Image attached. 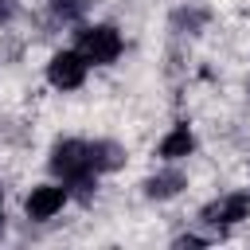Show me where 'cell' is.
Wrapping results in <instances>:
<instances>
[{"instance_id":"cell-11","label":"cell","mask_w":250,"mask_h":250,"mask_svg":"<svg viewBox=\"0 0 250 250\" xmlns=\"http://www.w3.org/2000/svg\"><path fill=\"white\" fill-rule=\"evenodd\" d=\"M211 242H215V238H211L207 230H203V234L188 230V234H176V238H172V246H176V250H184V246H211Z\"/></svg>"},{"instance_id":"cell-12","label":"cell","mask_w":250,"mask_h":250,"mask_svg":"<svg viewBox=\"0 0 250 250\" xmlns=\"http://www.w3.org/2000/svg\"><path fill=\"white\" fill-rule=\"evenodd\" d=\"M16 16H20V0H0V27L12 23Z\"/></svg>"},{"instance_id":"cell-1","label":"cell","mask_w":250,"mask_h":250,"mask_svg":"<svg viewBox=\"0 0 250 250\" xmlns=\"http://www.w3.org/2000/svg\"><path fill=\"white\" fill-rule=\"evenodd\" d=\"M47 172H51V180L70 188V199H82V203L94 199L98 180H102L90 164V148L82 137H59L47 148Z\"/></svg>"},{"instance_id":"cell-10","label":"cell","mask_w":250,"mask_h":250,"mask_svg":"<svg viewBox=\"0 0 250 250\" xmlns=\"http://www.w3.org/2000/svg\"><path fill=\"white\" fill-rule=\"evenodd\" d=\"M47 16H51V23L78 27V23H86V16H90V0H51V4H47Z\"/></svg>"},{"instance_id":"cell-4","label":"cell","mask_w":250,"mask_h":250,"mask_svg":"<svg viewBox=\"0 0 250 250\" xmlns=\"http://www.w3.org/2000/svg\"><path fill=\"white\" fill-rule=\"evenodd\" d=\"M86 74H90V62H86L74 47H59V51L47 59V66H43L47 86L59 90V94H74V90H82V86H86Z\"/></svg>"},{"instance_id":"cell-8","label":"cell","mask_w":250,"mask_h":250,"mask_svg":"<svg viewBox=\"0 0 250 250\" xmlns=\"http://www.w3.org/2000/svg\"><path fill=\"white\" fill-rule=\"evenodd\" d=\"M86 148H90V164L98 176H113L129 164V148L117 137H94V141H86Z\"/></svg>"},{"instance_id":"cell-3","label":"cell","mask_w":250,"mask_h":250,"mask_svg":"<svg viewBox=\"0 0 250 250\" xmlns=\"http://www.w3.org/2000/svg\"><path fill=\"white\" fill-rule=\"evenodd\" d=\"M246 219H250V191H227V195L203 203L199 215H195V223H199L215 242L227 238L230 227H238V223H246Z\"/></svg>"},{"instance_id":"cell-5","label":"cell","mask_w":250,"mask_h":250,"mask_svg":"<svg viewBox=\"0 0 250 250\" xmlns=\"http://www.w3.org/2000/svg\"><path fill=\"white\" fill-rule=\"evenodd\" d=\"M66 207H70V188L59 180H43L23 195V219H31V223H51Z\"/></svg>"},{"instance_id":"cell-13","label":"cell","mask_w":250,"mask_h":250,"mask_svg":"<svg viewBox=\"0 0 250 250\" xmlns=\"http://www.w3.org/2000/svg\"><path fill=\"white\" fill-rule=\"evenodd\" d=\"M0 230H4V188H0Z\"/></svg>"},{"instance_id":"cell-6","label":"cell","mask_w":250,"mask_h":250,"mask_svg":"<svg viewBox=\"0 0 250 250\" xmlns=\"http://www.w3.org/2000/svg\"><path fill=\"white\" fill-rule=\"evenodd\" d=\"M184 188H188V172L180 164H160L156 172H148L141 180V195L148 203H168V199L184 195Z\"/></svg>"},{"instance_id":"cell-2","label":"cell","mask_w":250,"mask_h":250,"mask_svg":"<svg viewBox=\"0 0 250 250\" xmlns=\"http://www.w3.org/2000/svg\"><path fill=\"white\" fill-rule=\"evenodd\" d=\"M74 51L90 66H113L125 55V35L117 23H78L74 27Z\"/></svg>"},{"instance_id":"cell-7","label":"cell","mask_w":250,"mask_h":250,"mask_svg":"<svg viewBox=\"0 0 250 250\" xmlns=\"http://www.w3.org/2000/svg\"><path fill=\"white\" fill-rule=\"evenodd\" d=\"M195 148H199V141H195V129H191L188 121H176V125L156 141L160 164H184L188 156H195Z\"/></svg>"},{"instance_id":"cell-9","label":"cell","mask_w":250,"mask_h":250,"mask_svg":"<svg viewBox=\"0 0 250 250\" xmlns=\"http://www.w3.org/2000/svg\"><path fill=\"white\" fill-rule=\"evenodd\" d=\"M207 20H211L207 8H199V4H180V8H172V16H168V31L180 35V39H195V35L207 31Z\"/></svg>"}]
</instances>
